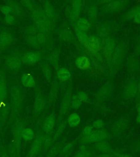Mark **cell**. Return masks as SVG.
I'll list each match as a JSON object with an SVG mask.
<instances>
[{
  "label": "cell",
  "instance_id": "obj_1",
  "mask_svg": "<svg viewBox=\"0 0 140 157\" xmlns=\"http://www.w3.org/2000/svg\"><path fill=\"white\" fill-rule=\"evenodd\" d=\"M24 127L22 122H17L13 126L12 138L8 147L10 157H20L22 150L21 132Z\"/></svg>",
  "mask_w": 140,
  "mask_h": 157
},
{
  "label": "cell",
  "instance_id": "obj_2",
  "mask_svg": "<svg viewBox=\"0 0 140 157\" xmlns=\"http://www.w3.org/2000/svg\"><path fill=\"white\" fill-rule=\"evenodd\" d=\"M111 138V135L108 132L102 128L93 130L90 135L86 137H79L78 141L81 145H87L100 141L107 140Z\"/></svg>",
  "mask_w": 140,
  "mask_h": 157
},
{
  "label": "cell",
  "instance_id": "obj_3",
  "mask_svg": "<svg viewBox=\"0 0 140 157\" xmlns=\"http://www.w3.org/2000/svg\"><path fill=\"white\" fill-rule=\"evenodd\" d=\"M130 124V120L126 117L119 118L111 127V138H119L126 132Z\"/></svg>",
  "mask_w": 140,
  "mask_h": 157
},
{
  "label": "cell",
  "instance_id": "obj_4",
  "mask_svg": "<svg viewBox=\"0 0 140 157\" xmlns=\"http://www.w3.org/2000/svg\"><path fill=\"white\" fill-rule=\"evenodd\" d=\"M32 15L37 28L44 32V33L49 32L50 29L49 20L44 14L43 11L41 10H35L33 12Z\"/></svg>",
  "mask_w": 140,
  "mask_h": 157
},
{
  "label": "cell",
  "instance_id": "obj_5",
  "mask_svg": "<svg viewBox=\"0 0 140 157\" xmlns=\"http://www.w3.org/2000/svg\"><path fill=\"white\" fill-rule=\"evenodd\" d=\"M28 40L34 46H39L44 43L46 37L44 32H42L37 27L32 28L28 32Z\"/></svg>",
  "mask_w": 140,
  "mask_h": 157
},
{
  "label": "cell",
  "instance_id": "obj_6",
  "mask_svg": "<svg viewBox=\"0 0 140 157\" xmlns=\"http://www.w3.org/2000/svg\"><path fill=\"white\" fill-rule=\"evenodd\" d=\"M44 133L40 132L37 134L32 143L29 151L28 152L27 157H37L42 149Z\"/></svg>",
  "mask_w": 140,
  "mask_h": 157
},
{
  "label": "cell",
  "instance_id": "obj_7",
  "mask_svg": "<svg viewBox=\"0 0 140 157\" xmlns=\"http://www.w3.org/2000/svg\"><path fill=\"white\" fill-rule=\"evenodd\" d=\"M11 100L13 114L16 115L20 110L22 102L21 91L18 87H14L13 89L11 94Z\"/></svg>",
  "mask_w": 140,
  "mask_h": 157
},
{
  "label": "cell",
  "instance_id": "obj_8",
  "mask_svg": "<svg viewBox=\"0 0 140 157\" xmlns=\"http://www.w3.org/2000/svg\"><path fill=\"white\" fill-rule=\"evenodd\" d=\"M67 139V138L66 136H65L60 141H58V142L57 141L54 143L51 146V147L49 148V150H48L44 157H58L62 148L66 143Z\"/></svg>",
  "mask_w": 140,
  "mask_h": 157
},
{
  "label": "cell",
  "instance_id": "obj_9",
  "mask_svg": "<svg viewBox=\"0 0 140 157\" xmlns=\"http://www.w3.org/2000/svg\"><path fill=\"white\" fill-rule=\"evenodd\" d=\"M90 147L96 152H100L102 153H112L114 150L111 145L107 141H106V140L94 143Z\"/></svg>",
  "mask_w": 140,
  "mask_h": 157
},
{
  "label": "cell",
  "instance_id": "obj_10",
  "mask_svg": "<svg viewBox=\"0 0 140 157\" xmlns=\"http://www.w3.org/2000/svg\"><path fill=\"white\" fill-rule=\"evenodd\" d=\"M71 102V97L70 93H67L62 100L60 109V113H59V119H58V124L62 122V118L64 115L69 110V107Z\"/></svg>",
  "mask_w": 140,
  "mask_h": 157
},
{
  "label": "cell",
  "instance_id": "obj_11",
  "mask_svg": "<svg viewBox=\"0 0 140 157\" xmlns=\"http://www.w3.org/2000/svg\"><path fill=\"white\" fill-rule=\"evenodd\" d=\"M55 125V117L54 114L48 116L43 123V131L45 134L51 135Z\"/></svg>",
  "mask_w": 140,
  "mask_h": 157
},
{
  "label": "cell",
  "instance_id": "obj_12",
  "mask_svg": "<svg viewBox=\"0 0 140 157\" xmlns=\"http://www.w3.org/2000/svg\"><path fill=\"white\" fill-rule=\"evenodd\" d=\"M96 153L97 152L87 145H81L79 150L73 157H94L96 156Z\"/></svg>",
  "mask_w": 140,
  "mask_h": 157
},
{
  "label": "cell",
  "instance_id": "obj_13",
  "mask_svg": "<svg viewBox=\"0 0 140 157\" xmlns=\"http://www.w3.org/2000/svg\"><path fill=\"white\" fill-rule=\"evenodd\" d=\"M7 96V85L4 76L0 77V109L5 108Z\"/></svg>",
  "mask_w": 140,
  "mask_h": 157
},
{
  "label": "cell",
  "instance_id": "obj_14",
  "mask_svg": "<svg viewBox=\"0 0 140 157\" xmlns=\"http://www.w3.org/2000/svg\"><path fill=\"white\" fill-rule=\"evenodd\" d=\"M8 67L12 70H17L21 66V59L17 55L10 56L7 61Z\"/></svg>",
  "mask_w": 140,
  "mask_h": 157
},
{
  "label": "cell",
  "instance_id": "obj_15",
  "mask_svg": "<svg viewBox=\"0 0 140 157\" xmlns=\"http://www.w3.org/2000/svg\"><path fill=\"white\" fill-rule=\"evenodd\" d=\"M86 43L88 49L91 52H96L101 47V43L96 37H88V39Z\"/></svg>",
  "mask_w": 140,
  "mask_h": 157
},
{
  "label": "cell",
  "instance_id": "obj_16",
  "mask_svg": "<svg viewBox=\"0 0 140 157\" xmlns=\"http://www.w3.org/2000/svg\"><path fill=\"white\" fill-rule=\"evenodd\" d=\"M46 103L44 98L42 97H38L34 101V113L36 116H39L43 111Z\"/></svg>",
  "mask_w": 140,
  "mask_h": 157
},
{
  "label": "cell",
  "instance_id": "obj_17",
  "mask_svg": "<svg viewBox=\"0 0 140 157\" xmlns=\"http://www.w3.org/2000/svg\"><path fill=\"white\" fill-rule=\"evenodd\" d=\"M77 141H78V138L74 141L66 143L62 148L58 157H64L65 155L69 154L70 153L73 152L74 146L76 144V142Z\"/></svg>",
  "mask_w": 140,
  "mask_h": 157
},
{
  "label": "cell",
  "instance_id": "obj_18",
  "mask_svg": "<svg viewBox=\"0 0 140 157\" xmlns=\"http://www.w3.org/2000/svg\"><path fill=\"white\" fill-rule=\"evenodd\" d=\"M39 54L34 52H29L26 53L23 56V61L26 63L34 64L39 61Z\"/></svg>",
  "mask_w": 140,
  "mask_h": 157
},
{
  "label": "cell",
  "instance_id": "obj_19",
  "mask_svg": "<svg viewBox=\"0 0 140 157\" xmlns=\"http://www.w3.org/2000/svg\"><path fill=\"white\" fill-rule=\"evenodd\" d=\"M67 124V122L66 121H62L59 124H58L57 129L54 132L53 136H52L53 144L57 142V140H58L61 136L64 130L66 129Z\"/></svg>",
  "mask_w": 140,
  "mask_h": 157
},
{
  "label": "cell",
  "instance_id": "obj_20",
  "mask_svg": "<svg viewBox=\"0 0 140 157\" xmlns=\"http://www.w3.org/2000/svg\"><path fill=\"white\" fill-rule=\"evenodd\" d=\"M138 92V87L135 83L131 82L126 86L124 90V94L126 97L131 98L134 97Z\"/></svg>",
  "mask_w": 140,
  "mask_h": 157
},
{
  "label": "cell",
  "instance_id": "obj_21",
  "mask_svg": "<svg viewBox=\"0 0 140 157\" xmlns=\"http://www.w3.org/2000/svg\"><path fill=\"white\" fill-rule=\"evenodd\" d=\"M35 136L34 131L30 128H24L21 132V137L22 140L26 141L34 140Z\"/></svg>",
  "mask_w": 140,
  "mask_h": 157
},
{
  "label": "cell",
  "instance_id": "obj_22",
  "mask_svg": "<svg viewBox=\"0 0 140 157\" xmlns=\"http://www.w3.org/2000/svg\"><path fill=\"white\" fill-rule=\"evenodd\" d=\"M22 82L25 87H32L35 85L36 82L32 75L30 74H24L22 76Z\"/></svg>",
  "mask_w": 140,
  "mask_h": 157
},
{
  "label": "cell",
  "instance_id": "obj_23",
  "mask_svg": "<svg viewBox=\"0 0 140 157\" xmlns=\"http://www.w3.org/2000/svg\"><path fill=\"white\" fill-rule=\"evenodd\" d=\"M80 122L81 118L76 113H74L71 114L69 116L67 120V123L69 124V126L72 128L76 127L78 126Z\"/></svg>",
  "mask_w": 140,
  "mask_h": 157
},
{
  "label": "cell",
  "instance_id": "obj_24",
  "mask_svg": "<svg viewBox=\"0 0 140 157\" xmlns=\"http://www.w3.org/2000/svg\"><path fill=\"white\" fill-rule=\"evenodd\" d=\"M12 36L7 32H3L0 36V44L2 47H7L12 42Z\"/></svg>",
  "mask_w": 140,
  "mask_h": 157
},
{
  "label": "cell",
  "instance_id": "obj_25",
  "mask_svg": "<svg viewBox=\"0 0 140 157\" xmlns=\"http://www.w3.org/2000/svg\"><path fill=\"white\" fill-rule=\"evenodd\" d=\"M77 28L86 32L90 27V25L89 22L88 20L85 18H81L78 20Z\"/></svg>",
  "mask_w": 140,
  "mask_h": 157
},
{
  "label": "cell",
  "instance_id": "obj_26",
  "mask_svg": "<svg viewBox=\"0 0 140 157\" xmlns=\"http://www.w3.org/2000/svg\"><path fill=\"white\" fill-rule=\"evenodd\" d=\"M76 64L79 68L86 69L88 68L90 65V63H89V61L87 57L81 56L79 57L77 59Z\"/></svg>",
  "mask_w": 140,
  "mask_h": 157
},
{
  "label": "cell",
  "instance_id": "obj_27",
  "mask_svg": "<svg viewBox=\"0 0 140 157\" xmlns=\"http://www.w3.org/2000/svg\"><path fill=\"white\" fill-rule=\"evenodd\" d=\"M57 76L62 81H66L70 78L71 73L67 69L62 68L58 71Z\"/></svg>",
  "mask_w": 140,
  "mask_h": 157
},
{
  "label": "cell",
  "instance_id": "obj_28",
  "mask_svg": "<svg viewBox=\"0 0 140 157\" xmlns=\"http://www.w3.org/2000/svg\"><path fill=\"white\" fill-rule=\"evenodd\" d=\"M43 12L46 16L48 18V19L53 20L54 19L55 16L54 10L49 3L46 2L44 4Z\"/></svg>",
  "mask_w": 140,
  "mask_h": 157
},
{
  "label": "cell",
  "instance_id": "obj_29",
  "mask_svg": "<svg viewBox=\"0 0 140 157\" xmlns=\"http://www.w3.org/2000/svg\"><path fill=\"white\" fill-rule=\"evenodd\" d=\"M129 150L134 154H140V137L131 144Z\"/></svg>",
  "mask_w": 140,
  "mask_h": 157
},
{
  "label": "cell",
  "instance_id": "obj_30",
  "mask_svg": "<svg viewBox=\"0 0 140 157\" xmlns=\"http://www.w3.org/2000/svg\"><path fill=\"white\" fill-rule=\"evenodd\" d=\"M82 7V2L80 1H76L73 4L72 16L77 17L81 12Z\"/></svg>",
  "mask_w": 140,
  "mask_h": 157
},
{
  "label": "cell",
  "instance_id": "obj_31",
  "mask_svg": "<svg viewBox=\"0 0 140 157\" xmlns=\"http://www.w3.org/2000/svg\"><path fill=\"white\" fill-rule=\"evenodd\" d=\"M59 36L62 40L65 41L70 40L71 38V33L69 29H62L59 32Z\"/></svg>",
  "mask_w": 140,
  "mask_h": 157
},
{
  "label": "cell",
  "instance_id": "obj_32",
  "mask_svg": "<svg viewBox=\"0 0 140 157\" xmlns=\"http://www.w3.org/2000/svg\"><path fill=\"white\" fill-rule=\"evenodd\" d=\"M71 103L72 108H74V109H77L81 106L82 102L79 98L78 94H75L72 97Z\"/></svg>",
  "mask_w": 140,
  "mask_h": 157
},
{
  "label": "cell",
  "instance_id": "obj_33",
  "mask_svg": "<svg viewBox=\"0 0 140 157\" xmlns=\"http://www.w3.org/2000/svg\"><path fill=\"white\" fill-rule=\"evenodd\" d=\"M0 157H10L8 147L4 143L0 145Z\"/></svg>",
  "mask_w": 140,
  "mask_h": 157
},
{
  "label": "cell",
  "instance_id": "obj_34",
  "mask_svg": "<svg viewBox=\"0 0 140 157\" xmlns=\"http://www.w3.org/2000/svg\"><path fill=\"white\" fill-rule=\"evenodd\" d=\"M10 7L11 12H12L14 14L18 15L20 13V8L19 5L15 2H11L10 3Z\"/></svg>",
  "mask_w": 140,
  "mask_h": 157
},
{
  "label": "cell",
  "instance_id": "obj_35",
  "mask_svg": "<svg viewBox=\"0 0 140 157\" xmlns=\"http://www.w3.org/2000/svg\"><path fill=\"white\" fill-rule=\"evenodd\" d=\"M77 36L78 37L79 39H80L82 42H86V40L88 39V37L87 36L86 32L83 31H82L77 28Z\"/></svg>",
  "mask_w": 140,
  "mask_h": 157
},
{
  "label": "cell",
  "instance_id": "obj_36",
  "mask_svg": "<svg viewBox=\"0 0 140 157\" xmlns=\"http://www.w3.org/2000/svg\"><path fill=\"white\" fill-rule=\"evenodd\" d=\"M93 131V127L91 125H88L84 128L83 130H82L81 135L79 137H86L90 135Z\"/></svg>",
  "mask_w": 140,
  "mask_h": 157
},
{
  "label": "cell",
  "instance_id": "obj_37",
  "mask_svg": "<svg viewBox=\"0 0 140 157\" xmlns=\"http://www.w3.org/2000/svg\"><path fill=\"white\" fill-rule=\"evenodd\" d=\"M112 153L115 157H134L130 154H128L127 153L122 152L118 150H113Z\"/></svg>",
  "mask_w": 140,
  "mask_h": 157
},
{
  "label": "cell",
  "instance_id": "obj_38",
  "mask_svg": "<svg viewBox=\"0 0 140 157\" xmlns=\"http://www.w3.org/2000/svg\"><path fill=\"white\" fill-rule=\"evenodd\" d=\"M94 128H96L97 129H102L103 128V126H104V123L103 121L100 120H96L93 123V124L91 125Z\"/></svg>",
  "mask_w": 140,
  "mask_h": 157
},
{
  "label": "cell",
  "instance_id": "obj_39",
  "mask_svg": "<svg viewBox=\"0 0 140 157\" xmlns=\"http://www.w3.org/2000/svg\"><path fill=\"white\" fill-rule=\"evenodd\" d=\"M122 2L121 1H113L110 4V8L112 10H117L121 7Z\"/></svg>",
  "mask_w": 140,
  "mask_h": 157
},
{
  "label": "cell",
  "instance_id": "obj_40",
  "mask_svg": "<svg viewBox=\"0 0 140 157\" xmlns=\"http://www.w3.org/2000/svg\"><path fill=\"white\" fill-rule=\"evenodd\" d=\"M79 98L81 99L82 102H86L88 101V96L86 93L84 92H80L78 94H77Z\"/></svg>",
  "mask_w": 140,
  "mask_h": 157
},
{
  "label": "cell",
  "instance_id": "obj_41",
  "mask_svg": "<svg viewBox=\"0 0 140 157\" xmlns=\"http://www.w3.org/2000/svg\"><path fill=\"white\" fill-rule=\"evenodd\" d=\"M43 74L46 76V78L47 79H50L51 75H50V71L49 70V68L47 66H44L43 68Z\"/></svg>",
  "mask_w": 140,
  "mask_h": 157
},
{
  "label": "cell",
  "instance_id": "obj_42",
  "mask_svg": "<svg viewBox=\"0 0 140 157\" xmlns=\"http://www.w3.org/2000/svg\"><path fill=\"white\" fill-rule=\"evenodd\" d=\"M96 13H97V10H96L95 7H94V6L91 7L90 9L89 10V16L91 18H94L96 16Z\"/></svg>",
  "mask_w": 140,
  "mask_h": 157
},
{
  "label": "cell",
  "instance_id": "obj_43",
  "mask_svg": "<svg viewBox=\"0 0 140 157\" xmlns=\"http://www.w3.org/2000/svg\"><path fill=\"white\" fill-rule=\"evenodd\" d=\"M51 62L53 65H56L58 62V55L57 53H54L53 54L51 57Z\"/></svg>",
  "mask_w": 140,
  "mask_h": 157
},
{
  "label": "cell",
  "instance_id": "obj_44",
  "mask_svg": "<svg viewBox=\"0 0 140 157\" xmlns=\"http://www.w3.org/2000/svg\"><path fill=\"white\" fill-rule=\"evenodd\" d=\"M1 11L5 14L8 15L11 12V10L9 6H3L1 8Z\"/></svg>",
  "mask_w": 140,
  "mask_h": 157
},
{
  "label": "cell",
  "instance_id": "obj_45",
  "mask_svg": "<svg viewBox=\"0 0 140 157\" xmlns=\"http://www.w3.org/2000/svg\"><path fill=\"white\" fill-rule=\"evenodd\" d=\"M5 20L6 22H7L8 24H11L14 21V17H13L12 16L10 15H6V16L5 17Z\"/></svg>",
  "mask_w": 140,
  "mask_h": 157
},
{
  "label": "cell",
  "instance_id": "obj_46",
  "mask_svg": "<svg viewBox=\"0 0 140 157\" xmlns=\"http://www.w3.org/2000/svg\"><path fill=\"white\" fill-rule=\"evenodd\" d=\"M94 157H115L112 153H101L98 155H96Z\"/></svg>",
  "mask_w": 140,
  "mask_h": 157
},
{
  "label": "cell",
  "instance_id": "obj_47",
  "mask_svg": "<svg viewBox=\"0 0 140 157\" xmlns=\"http://www.w3.org/2000/svg\"><path fill=\"white\" fill-rule=\"evenodd\" d=\"M22 3H24V5L26 7H27L29 10H33V6H32V3L29 1H22Z\"/></svg>",
  "mask_w": 140,
  "mask_h": 157
},
{
  "label": "cell",
  "instance_id": "obj_48",
  "mask_svg": "<svg viewBox=\"0 0 140 157\" xmlns=\"http://www.w3.org/2000/svg\"><path fill=\"white\" fill-rule=\"evenodd\" d=\"M105 44H106L107 47H113L114 45V43H113V40L111 39H108L106 40V42L105 43Z\"/></svg>",
  "mask_w": 140,
  "mask_h": 157
},
{
  "label": "cell",
  "instance_id": "obj_49",
  "mask_svg": "<svg viewBox=\"0 0 140 157\" xmlns=\"http://www.w3.org/2000/svg\"><path fill=\"white\" fill-rule=\"evenodd\" d=\"M134 17V19L136 22L140 24V12L138 13Z\"/></svg>",
  "mask_w": 140,
  "mask_h": 157
},
{
  "label": "cell",
  "instance_id": "obj_50",
  "mask_svg": "<svg viewBox=\"0 0 140 157\" xmlns=\"http://www.w3.org/2000/svg\"><path fill=\"white\" fill-rule=\"evenodd\" d=\"M136 109L138 110V114H140V102L138 103L137 106H136Z\"/></svg>",
  "mask_w": 140,
  "mask_h": 157
},
{
  "label": "cell",
  "instance_id": "obj_51",
  "mask_svg": "<svg viewBox=\"0 0 140 157\" xmlns=\"http://www.w3.org/2000/svg\"><path fill=\"white\" fill-rule=\"evenodd\" d=\"M136 122H138V124H140V114H138L137 118H136Z\"/></svg>",
  "mask_w": 140,
  "mask_h": 157
},
{
  "label": "cell",
  "instance_id": "obj_52",
  "mask_svg": "<svg viewBox=\"0 0 140 157\" xmlns=\"http://www.w3.org/2000/svg\"><path fill=\"white\" fill-rule=\"evenodd\" d=\"M72 153V152H71V153H70L68 155H65V156L62 157H70V155H71Z\"/></svg>",
  "mask_w": 140,
  "mask_h": 157
}]
</instances>
